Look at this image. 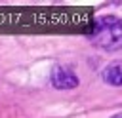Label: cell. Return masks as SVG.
I'll use <instances>...</instances> for the list:
<instances>
[{
    "instance_id": "2",
    "label": "cell",
    "mask_w": 122,
    "mask_h": 118,
    "mask_svg": "<svg viewBox=\"0 0 122 118\" xmlns=\"http://www.w3.org/2000/svg\"><path fill=\"white\" fill-rule=\"evenodd\" d=\"M50 80L55 89H74L78 86V76L65 65H55L51 69Z\"/></svg>"
},
{
    "instance_id": "1",
    "label": "cell",
    "mask_w": 122,
    "mask_h": 118,
    "mask_svg": "<svg viewBox=\"0 0 122 118\" xmlns=\"http://www.w3.org/2000/svg\"><path fill=\"white\" fill-rule=\"evenodd\" d=\"M90 42L103 49H116L122 46V19L114 15H101L95 19L90 32Z\"/></svg>"
},
{
    "instance_id": "3",
    "label": "cell",
    "mask_w": 122,
    "mask_h": 118,
    "mask_svg": "<svg viewBox=\"0 0 122 118\" xmlns=\"http://www.w3.org/2000/svg\"><path fill=\"white\" fill-rule=\"evenodd\" d=\"M103 80L111 86H122V65L120 63H112V65H107L105 70H103Z\"/></svg>"
},
{
    "instance_id": "4",
    "label": "cell",
    "mask_w": 122,
    "mask_h": 118,
    "mask_svg": "<svg viewBox=\"0 0 122 118\" xmlns=\"http://www.w3.org/2000/svg\"><path fill=\"white\" fill-rule=\"evenodd\" d=\"M112 118H122V112H120V114H114Z\"/></svg>"
}]
</instances>
